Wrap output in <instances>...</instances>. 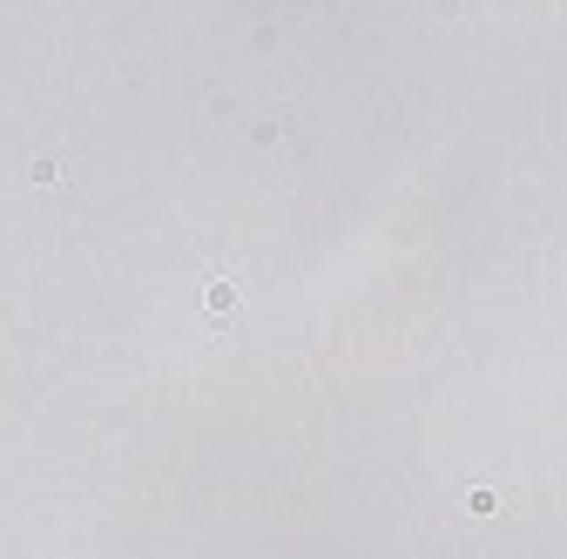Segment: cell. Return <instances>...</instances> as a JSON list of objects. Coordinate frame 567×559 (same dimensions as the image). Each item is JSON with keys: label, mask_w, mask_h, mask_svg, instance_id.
Returning <instances> with one entry per match:
<instances>
[{"label": "cell", "mask_w": 567, "mask_h": 559, "mask_svg": "<svg viewBox=\"0 0 567 559\" xmlns=\"http://www.w3.org/2000/svg\"><path fill=\"white\" fill-rule=\"evenodd\" d=\"M230 303H237V276H210V290H203V310H210V317H230Z\"/></svg>", "instance_id": "obj_1"}, {"label": "cell", "mask_w": 567, "mask_h": 559, "mask_svg": "<svg viewBox=\"0 0 567 559\" xmlns=\"http://www.w3.org/2000/svg\"><path fill=\"white\" fill-rule=\"evenodd\" d=\"M466 506H473V513H493V506H500V492H493V485H473V492H466Z\"/></svg>", "instance_id": "obj_2"}]
</instances>
